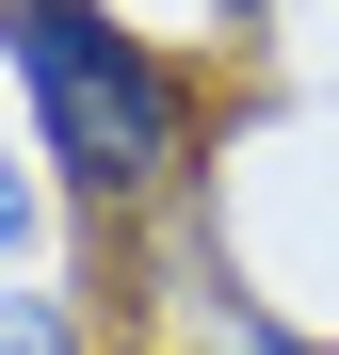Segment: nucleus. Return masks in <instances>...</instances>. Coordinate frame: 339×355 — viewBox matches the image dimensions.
<instances>
[{
    "label": "nucleus",
    "mask_w": 339,
    "mask_h": 355,
    "mask_svg": "<svg viewBox=\"0 0 339 355\" xmlns=\"http://www.w3.org/2000/svg\"><path fill=\"white\" fill-rule=\"evenodd\" d=\"M0 65H17V97H33V162L65 178L81 210H162L194 178V130H210V97H194V65L162 33H130L113 0H0Z\"/></svg>",
    "instance_id": "obj_1"
},
{
    "label": "nucleus",
    "mask_w": 339,
    "mask_h": 355,
    "mask_svg": "<svg viewBox=\"0 0 339 355\" xmlns=\"http://www.w3.org/2000/svg\"><path fill=\"white\" fill-rule=\"evenodd\" d=\"M33 259V162H0V275Z\"/></svg>",
    "instance_id": "obj_3"
},
{
    "label": "nucleus",
    "mask_w": 339,
    "mask_h": 355,
    "mask_svg": "<svg viewBox=\"0 0 339 355\" xmlns=\"http://www.w3.org/2000/svg\"><path fill=\"white\" fill-rule=\"evenodd\" d=\"M210 17H226V33H259V17H275V0H210Z\"/></svg>",
    "instance_id": "obj_4"
},
{
    "label": "nucleus",
    "mask_w": 339,
    "mask_h": 355,
    "mask_svg": "<svg viewBox=\"0 0 339 355\" xmlns=\"http://www.w3.org/2000/svg\"><path fill=\"white\" fill-rule=\"evenodd\" d=\"M0 355H81V291H0Z\"/></svg>",
    "instance_id": "obj_2"
}]
</instances>
